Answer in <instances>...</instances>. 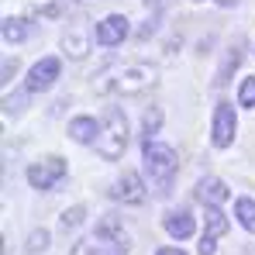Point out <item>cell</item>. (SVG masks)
Returning <instances> with one entry per match:
<instances>
[{"label":"cell","instance_id":"9","mask_svg":"<svg viewBox=\"0 0 255 255\" xmlns=\"http://www.w3.org/2000/svg\"><path fill=\"white\" fill-rule=\"evenodd\" d=\"M111 197H114L118 204H128V207L145 204V183H141V176L121 172V176L114 179V186H111Z\"/></svg>","mask_w":255,"mask_h":255},{"label":"cell","instance_id":"23","mask_svg":"<svg viewBox=\"0 0 255 255\" xmlns=\"http://www.w3.org/2000/svg\"><path fill=\"white\" fill-rule=\"evenodd\" d=\"M169 7V0H148V10H152V17H159V10H166Z\"/></svg>","mask_w":255,"mask_h":255},{"label":"cell","instance_id":"8","mask_svg":"<svg viewBox=\"0 0 255 255\" xmlns=\"http://www.w3.org/2000/svg\"><path fill=\"white\" fill-rule=\"evenodd\" d=\"M59 73H62L59 55H45V59H38V62L28 69V90H31V93H42V90H48V86L59 80Z\"/></svg>","mask_w":255,"mask_h":255},{"label":"cell","instance_id":"4","mask_svg":"<svg viewBox=\"0 0 255 255\" xmlns=\"http://www.w3.org/2000/svg\"><path fill=\"white\" fill-rule=\"evenodd\" d=\"M128 138H131V125H128L125 111L121 107H107L104 118H100V138H97V152L100 159L107 162H118L128 148Z\"/></svg>","mask_w":255,"mask_h":255},{"label":"cell","instance_id":"27","mask_svg":"<svg viewBox=\"0 0 255 255\" xmlns=\"http://www.w3.org/2000/svg\"><path fill=\"white\" fill-rule=\"evenodd\" d=\"M217 3H221V7H235L238 0H217Z\"/></svg>","mask_w":255,"mask_h":255},{"label":"cell","instance_id":"1","mask_svg":"<svg viewBox=\"0 0 255 255\" xmlns=\"http://www.w3.org/2000/svg\"><path fill=\"white\" fill-rule=\"evenodd\" d=\"M159 83V69L152 62H128V66H111L107 73L97 76L93 90L97 93H118V97H138Z\"/></svg>","mask_w":255,"mask_h":255},{"label":"cell","instance_id":"26","mask_svg":"<svg viewBox=\"0 0 255 255\" xmlns=\"http://www.w3.org/2000/svg\"><path fill=\"white\" fill-rule=\"evenodd\" d=\"M155 255H186V252H183V249H169V245H166V249H159Z\"/></svg>","mask_w":255,"mask_h":255},{"label":"cell","instance_id":"6","mask_svg":"<svg viewBox=\"0 0 255 255\" xmlns=\"http://www.w3.org/2000/svg\"><path fill=\"white\" fill-rule=\"evenodd\" d=\"M128 35H131V21H128L125 14H107L93 28V38H97V45H104V48H118Z\"/></svg>","mask_w":255,"mask_h":255},{"label":"cell","instance_id":"28","mask_svg":"<svg viewBox=\"0 0 255 255\" xmlns=\"http://www.w3.org/2000/svg\"><path fill=\"white\" fill-rule=\"evenodd\" d=\"M197 3H200V0H197Z\"/></svg>","mask_w":255,"mask_h":255},{"label":"cell","instance_id":"22","mask_svg":"<svg viewBox=\"0 0 255 255\" xmlns=\"http://www.w3.org/2000/svg\"><path fill=\"white\" fill-rule=\"evenodd\" d=\"M24 249H28V252H45V249H48V231H31Z\"/></svg>","mask_w":255,"mask_h":255},{"label":"cell","instance_id":"15","mask_svg":"<svg viewBox=\"0 0 255 255\" xmlns=\"http://www.w3.org/2000/svg\"><path fill=\"white\" fill-rule=\"evenodd\" d=\"M238 62H242V42H235L228 48V55H224V66H221V73H217V86H224L231 80V73L238 69Z\"/></svg>","mask_w":255,"mask_h":255},{"label":"cell","instance_id":"12","mask_svg":"<svg viewBox=\"0 0 255 255\" xmlns=\"http://www.w3.org/2000/svg\"><path fill=\"white\" fill-rule=\"evenodd\" d=\"M69 138L80 141V145H97V138H100V121H93V118H73V121H69Z\"/></svg>","mask_w":255,"mask_h":255},{"label":"cell","instance_id":"20","mask_svg":"<svg viewBox=\"0 0 255 255\" xmlns=\"http://www.w3.org/2000/svg\"><path fill=\"white\" fill-rule=\"evenodd\" d=\"M238 104L242 107H255V76H245L238 86Z\"/></svg>","mask_w":255,"mask_h":255},{"label":"cell","instance_id":"18","mask_svg":"<svg viewBox=\"0 0 255 255\" xmlns=\"http://www.w3.org/2000/svg\"><path fill=\"white\" fill-rule=\"evenodd\" d=\"M28 93H31V90H17V93H10V97L3 100V114H7V118L21 114V107H28Z\"/></svg>","mask_w":255,"mask_h":255},{"label":"cell","instance_id":"13","mask_svg":"<svg viewBox=\"0 0 255 255\" xmlns=\"http://www.w3.org/2000/svg\"><path fill=\"white\" fill-rule=\"evenodd\" d=\"M166 231H169L172 238H190V235L197 231V221H193L190 211H172L169 217H166Z\"/></svg>","mask_w":255,"mask_h":255},{"label":"cell","instance_id":"14","mask_svg":"<svg viewBox=\"0 0 255 255\" xmlns=\"http://www.w3.org/2000/svg\"><path fill=\"white\" fill-rule=\"evenodd\" d=\"M31 38V21L28 17H3V42L21 45Z\"/></svg>","mask_w":255,"mask_h":255},{"label":"cell","instance_id":"16","mask_svg":"<svg viewBox=\"0 0 255 255\" xmlns=\"http://www.w3.org/2000/svg\"><path fill=\"white\" fill-rule=\"evenodd\" d=\"M228 235V217L221 207H207V238H224Z\"/></svg>","mask_w":255,"mask_h":255},{"label":"cell","instance_id":"3","mask_svg":"<svg viewBox=\"0 0 255 255\" xmlns=\"http://www.w3.org/2000/svg\"><path fill=\"white\" fill-rule=\"evenodd\" d=\"M141 159H145V172H148V179L155 183V190H159L162 197H169L176 169H179V159H176L172 145L159 141V138H145V141H141Z\"/></svg>","mask_w":255,"mask_h":255},{"label":"cell","instance_id":"11","mask_svg":"<svg viewBox=\"0 0 255 255\" xmlns=\"http://www.w3.org/2000/svg\"><path fill=\"white\" fill-rule=\"evenodd\" d=\"M228 197H231V193H228V183H224V179H217V176L200 179V186H197V200H200L204 207H221Z\"/></svg>","mask_w":255,"mask_h":255},{"label":"cell","instance_id":"19","mask_svg":"<svg viewBox=\"0 0 255 255\" xmlns=\"http://www.w3.org/2000/svg\"><path fill=\"white\" fill-rule=\"evenodd\" d=\"M159 128H162V111H159V107H148V111H145V121H141V131H145V138H152Z\"/></svg>","mask_w":255,"mask_h":255},{"label":"cell","instance_id":"25","mask_svg":"<svg viewBox=\"0 0 255 255\" xmlns=\"http://www.w3.org/2000/svg\"><path fill=\"white\" fill-rule=\"evenodd\" d=\"M10 76H14V62L7 59V62H3V83H10Z\"/></svg>","mask_w":255,"mask_h":255},{"label":"cell","instance_id":"5","mask_svg":"<svg viewBox=\"0 0 255 255\" xmlns=\"http://www.w3.org/2000/svg\"><path fill=\"white\" fill-rule=\"evenodd\" d=\"M66 176V159L62 155H48V159H38L28 166V183L35 190H52L55 183H62Z\"/></svg>","mask_w":255,"mask_h":255},{"label":"cell","instance_id":"10","mask_svg":"<svg viewBox=\"0 0 255 255\" xmlns=\"http://www.w3.org/2000/svg\"><path fill=\"white\" fill-rule=\"evenodd\" d=\"M97 42V38H90L86 35V28L80 24H73V28H66V35H62V55H69V59H86L90 55V45Z\"/></svg>","mask_w":255,"mask_h":255},{"label":"cell","instance_id":"24","mask_svg":"<svg viewBox=\"0 0 255 255\" xmlns=\"http://www.w3.org/2000/svg\"><path fill=\"white\" fill-rule=\"evenodd\" d=\"M200 255H214V238H207V235L200 238Z\"/></svg>","mask_w":255,"mask_h":255},{"label":"cell","instance_id":"17","mask_svg":"<svg viewBox=\"0 0 255 255\" xmlns=\"http://www.w3.org/2000/svg\"><path fill=\"white\" fill-rule=\"evenodd\" d=\"M235 217L242 221V228H245V231H252V235H255V200L242 197V200L235 204Z\"/></svg>","mask_w":255,"mask_h":255},{"label":"cell","instance_id":"7","mask_svg":"<svg viewBox=\"0 0 255 255\" xmlns=\"http://www.w3.org/2000/svg\"><path fill=\"white\" fill-rule=\"evenodd\" d=\"M235 131H238L235 107H231V104H217V107H214V121H211V141L217 148H228V145L235 141Z\"/></svg>","mask_w":255,"mask_h":255},{"label":"cell","instance_id":"21","mask_svg":"<svg viewBox=\"0 0 255 255\" xmlns=\"http://www.w3.org/2000/svg\"><path fill=\"white\" fill-rule=\"evenodd\" d=\"M83 217H86V207L80 204V207H69L59 221H62V228H66V231H73V228H80V224H83Z\"/></svg>","mask_w":255,"mask_h":255},{"label":"cell","instance_id":"2","mask_svg":"<svg viewBox=\"0 0 255 255\" xmlns=\"http://www.w3.org/2000/svg\"><path fill=\"white\" fill-rule=\"evenodd\" d=\"M128 231L118 217H100V224L73 245L69 255H128Z\"/></svg>","mask_w":255,"mask_h":255}]
</instances>
